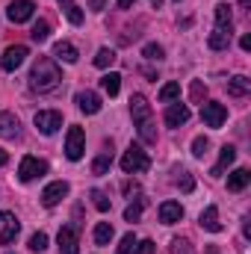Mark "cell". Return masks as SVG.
Returning <instances> with one entry per match:
<instances>
[{
	"label": "cell",
	"mask_w": 251,
	"mask_h": 254,
	"mask_svg": "<svg viewBox=\"0 0 251 254\" xmlns=\"http://www.w3.org/2000/svg\"><path fill=\"white\" fill-rule=\"evenodd\" d=\"M60 80H63V74H60V68H57L54 60H48V57H39L36 60L33 71H30V89L33 92H39V95L54 92L60 86Z\"/></svg>",
	"instance_id": "cell-1"
},
{
	"label": "cell",
	"mask_w": 251,
	"mask_h": 254,
	"mask_svg": "<svg viewBox=\"0 0 251 254\" xmlns=\"http://www.w3.org/2000/svg\"><path fill=\"white\" fill-rule=\"evenodd\" d=\"M148 166H151V160H148V154H145L139 145H130L125 151V157H122V172H125V175L148 172Z\"/></svg>",
	"instance_id": "cell-2"
},
{
	"label": "cell",
	"mask_w": 251,
	"mask_h": 254,
	"mask_svg": "<svg viewBox=\"0 0 251 254\" xmlns=\"http://www.w3.org/2000/svg\"><path fill=\"white\" fill-rule=\"evenodd\" d=\"M225 119H228V110H225V104H216V101H207V104H201V122H204L207 127L219 130V127L225 125Z\"/></svg>",
	"instance_id": "cell-3"
},
{
	"label": "cell",
	"mask_w": 251,
	"mask_h": 254,
	"mask_svg": "<svg viewBox=\"0 0 251 254\" xmlns=\"http://www.w3.org/2000/svg\"><path fill=\"white\" fill-rule=\"evenodd\" d=\"M86 151V133L83 127H68V136H65V157L68 160H80Z\"/></svg>",
	"instance_id": "cell-4"
},
{
	"label": "cell",
	"mask_w": 251,
	"mask_h": 254,
	"mask_svg": "<svg viewBox=\"0 0 251 254\" xmlns=\"http://www.w3.org/2000/svg\"><path fill=\"white\" fill-rule=\"evenodd\" d=\"M48 172V163L45 160H39V157H24L21 160V166H18V178L24 181V184H30V181H36V178H42Z\"/></svg>",
	"instance_id": "cell-5"
},
{
	"label": "cell",
	"mask_w": 251,
	"mask_h": 254,
	"mask_svg": "<svg viewBox=\"0 0 251 254\" xmlns=\"http://www.w3.org/2000/svg\"><path fill=\"white\" fill-rule=\"evenodd\" d=\"M36 127L45 133V136H51V133H57L60 127H63V113H57V110H42V113H36Z\"/></svg>",
	"instance_id": "cell-6"
},
{
	"label": "cell",
	"mask_w": 251,
	"mask_h": 254,
	"mask_svg": "<svg viewBox=\"0 0 251 254\" xmlns=\"http://www.w3.org/2000/svg\"><path fill=\"white\" fill-rule=\"evenodd\" d=\"M33 12H36V3H33V0H15V3H9V9H6V18H9L12 24H24V21L33 18Z\"/></svg>",
	"instance_id": "cell-7"
},
{
	"label": "cell",
	"mask_w": 251,
	"mask_h": 254,
	"mask_svg": "<svg viewBox=\"0 0 251 254\" xmlns=\"http://www.w3.org/2000/svg\"><path fill=\"white\" fill-rule=\"evenodd\" d=\"M18 231H21V225H18L15 213H9V210H0V243H3V246L15 243Z\"/></svg>",
	"instance_id": "cell-8"
},
{
	"label": "cell",
	"mask_w": 251,
	"mask_h": 254,
	"mask_svg": "<svg viewBox=\"0 0 251 254\" xmlns=\"http://www.w3.org/2000/svg\"><path fill=\"white\" fill-rule=\"evenodd\" d=\"M27 57H30L27 45H9V48L3 51V60H0V65H3V71H15V68L24 63Z\"/></svg>",
	"instance_id": "cell-9"
},
{
	"label": "cell",
	"mask_w": 251,
	"mask_h": 254,
	"mask_svg": "<svg viewBox=\"0 0 251 254\" xmlns=\"http://www.w3.org/2000/svg\"><path fill=\"white\" fill-rule=\"evenodd\" d=\"M130 113H133L136 127L154 122V119H151V104H148V98H145V95H133V98H130Z\"/></svg>",
	"instance_id": "cell-10"
},
{
	"label": "cell",
	"mask_w": 251,
	"mask_h": 254,
	"mask_svg": "<svg viewBox=\"0 0 251 254\" xmlns=\"http://www.w3.org/2000/svg\"><path fill=\"white\" fill-rule=\"evenodd\" d=\"M57 243H60V254H80V240H77V231L71 225L60 228Z\"/></svg>",
	"instance_id": "cell-11"
},
{
	"label": "cell",
	"mask_w": 251,
	"mask_h": 254,
	"mask_svg": "<svg viewBox=\"0 0 251 254\" xmlns=\"http://www.w3.org/2000/svg\"><path fill=\"white\" fill-rule=\"evenodd\" d=\"M65 195H68V184H65V181H57V184L45 187V192H42V204H45V207H57Z\"/></svg>",
	"instance_id": "cell-12"
},
{
	"label": "cell",
	"mask_w": 251,
	"mask_h": 254,
	"mask_svg": "<svg viewBox=\"0 0 251 254\" xmlns=\"http://www.w3.org/2000/svg\"><path fill=\"white\" fill-rule=\"evenodd\" d=\"M77 107H80L86 116H95V113H101L104 104H101V95H95V92L86 89V92H77Z\"/></svg>",
	"instance_id": "cell-13"
},
{
	"label": "cell",
	"mask_w": 251,
	"mask_h": 254,
	"mask_svg": "<svg viewBox=\"0 0 251 254\" xmlns=\"http://www.w3.org/2000/svg\"><path fill=\"white\" fill-rule=\"evenodd\" d=\"M184 219V207L178 204V201H163L160 204V222L163 225H175V222H181Z\"/></svg>",
	"instance_id": "cell-14"
},
{
	"label": "cell",
	"mask_w": 251,
	"mask_h": 254,
	"mask_svg": "<svg viewBox=\"0 0 251 254\" xmlns=\"http://www.w3.org/2000/svg\"><path fill=\"white\" fill-rule=\"evenodd\" d=\"M189 122V107H184V104H172L169 110H166V125L169 127H181Z\"/></svg>",
	"instance_id": "cell-15"
},
{
	"label": "cell",
	"mask_w": 251,
	"mask_h": 254,
	"mask_svg": "<svg viewBox=\"0 0 251 254\" xmlns=\"http://www.w3.org/2000/svg\"><path fill=\"white\" fill-rule=\"evenodd\" d=\"M234 160H237V148H234V145H225V148H222V154H219V166H213V172H210V175H213V178H222V175H225V169H228Z\"/></svg>",
	"instance_id": "cell-16"
},
{
	"label": "cell",
	"mask_w": 251,
	"mask_h": 254,
	"mask_svg": "<svg viewBox=\"0 0 251 254\" xmlns=\"http://www.w3.org/2000/svg\"><path fill=\"white\" fill-rule=\"evenodd\" d=\"M198 222H201V228H204V231H210V234H219V231H222V222H219V210H216L213 204H210V207L201 213V219H198Z\"/></svg>",
	"instance_id": "cell-17"
},
{
	"label": "cell",
	"mask_w": 251,
	"mask_h": 254,
	"mask_svg": "<svg viewBox=\"0 0 251 254\" xmlns=\"http://www.w3.org/2000/svg\"><path fill=\"white\" fill-rule=\"evenodd\" d=\"M249 184H251V172L249 169H237V172L228 175V190L231 192H243Z\"/></svg>",
	"instance_id": "cell-18"
},
{
	"label": "cell",
	"mask_w": 251,
	"mask_h": 254,
	"mask_svg": "<svg viewBox=\"0 0 251 254\" xmlns=\"http://www.w3.org/2000/svg\"><path fill=\"white\" fill-rule=\"evenodd\" d=\"M18 119L12 116V113H0V136L3 139H15L18 136Z\"/></svg>",
	"instance_id": "cell-19"
},
{
	"label": "cell",
	"mask_w": 251,
	"mask_h": 254,
	"mask_svg": "<svg viewBox=\"0 0 251 254\" xmlns=\"http://www.w3.org/2000/svg\"><path fill=\"white\" fill-rule=\"evenodd\" d=\"M54 57H57V60H60V63H77V57H80V54H77V48H74V45H71V42H60V45H54Z\"/></svg>",
	"instance_id": "cell-20"
},
{
	"label": "cell",
	"mask_w": 251,
	"mask_h": 254,
	"mask_svg": "<svg viewBox=\"0 0 251 254\" xmlns=\"http://www.w3.org/2000/svg\"><path fill=\"white\" fill-rule=\"evenodd\" d=\"M251 92V80L249 77H234V80H228V95H234V98H246Z\"/></svg>",
	"instance_id": "cell-21"
},
{
	"label": "cell",
	"mask_w": 251,
	"mask_h": 254,
	"mask_svg": "<svg viewBox=\"0 0 251 254\" xmlns=\"http://www.w3.org/2000/svg\"><path fill=\"white\" fill-rule=\"evenodd\" d=\"M231 24H234L231 6H228V3H219V6H216V30H228V33H231Z\"/></svg>",
	"instance_id": "cell-22"
},
{
	"label": "cell",
	"mask_w": 251,
	"mask_h": 254,
	"mask_svg": "<svg viewBox=\"0 0 251 254\" xmlns=\"http://www.w3.org/2000/svg\"><path fill=\"white\" fill-rule=\"evenodd\" d=\"M110 166H113V151H110V148H104V151L95 157V163H92V175H107V172H110Z\"/></svg>",
	"instance_id": "cell-23"
},
{
	"label": "cell",
	"mask_w": 251,
	"mask_h": 254,
	"mask_svg": "<svg viewBox=\"0 0 251 254\" xmlns=\"http://www.w3.org/2000/svg\"><path fill=\"white\" fill-rule=\"evenodd\" d=\"M101 86H104V92H107L110 98H116V95H119V89H122V74H116V71L104 74V77H101Z\"/></svg>",
	"instance_id": "cell-24"
},
{
	"label": "cell",
	"mask_w": 251,
	"mask_h": 254,
	"mask_svg": "<svg viewBox=\"0 0 251 254\" xmlns=\"http://www.w3.org/2000/svg\"><path fill=\"white\" fill-rule=\"evenodd\" d=\"M207 45H210L213 51H225V48L231 45V33H228V30H213L210 39H207Z\"/></svg>",
	"instance_id": "cell-25"
},
{
	"label": "cell",
	"mask_w": 251,
	"mask_h": 254,
	"mask_svg": "<svg viewBox=\"0 0 251 254\" xmlns=\"http://www.w3.org/2000/svg\"><path fill=\"white\" fill-rule=\"evenodd\" d=\"M95 243L98 246H110L113 243V225L110 222H98L95 225Z\"/></svg>",
	"instance_id": "cell-26"
},
{
	"label": "cell",
	"mask_w": 251,
	"mask_h": 254,
	"mask_svg": "<svg viewBox=\"0 0 251 254\" xmlns=\"http://www.w3.org/2000/svg\"><path fill=\"white\" fill-rule=\"evenodd\" d=\"M30 36H33V42H39V45H42V42H48V36H51V24H48V21H36Z\"/></svg>",
	"instance_id": "cell-27"
},
{
	"label": "cell",
	"mask_w": 251,
	"mask_h": 254,
	"mask_svg": "<svg viewBox=\"0 0 251 254\" xmlns=\"http://www.w3.org/2000/svg\"><path fill=\"white\" fill-rule=\"evenodd\" d=\"M178 95H181V86H178V83H166V86L160 89V101H163V104H172Z\"/></svg>",
	"instance_id": "cell-28"
},
{
	"label": "cell",
	"mask_w": 251,
	"mask_h": 254,
	"mask_svg": "<svg viewBox=\"0 0 251 254\" xmlns=\"http://www.w3.org/2000/svg\"><path fill=\"white\" fill-rule=\"evenodd\" d=\"M113 63H116V51L101 48V51H98V57H95V65H98V68H110Z\"/></svg>",
	"instance_id": "cell-29"
},
{
	"label": "cell",
	"mask_w": 251,
	"mask_h": 254,
	"mask_svg": "<svg viewBox=\"0 0 251 254\" xmlns=\"http://www.w3.org/2000/svg\"><path fill=\"white\" fill-rule=\"evenodd\" d=\"M89 198H92V204H95L101 213H107V210H110V198H107L101 190H92V192H89Z\"/></svg>",
	"instance_id": "cell-30"
},
{
	"label": "cell",
	"mask_w": 251,
	"mask_h": 254,
	"mask_svg": "<svg viewBox=\"0 0 251 254\" xmlns=\"http://www.w3.org/2000/svg\"><path fill=\"white\" fill-rule=\"evenodd\" d=\"M45 249H48V234H42V231L33 234L30 237V252H45Z\"/></svg>",
	"instance_id": "cell-31"
},
{
	"label": "cell",
	"mask_w": 251,
	"mask_h": 254,
	"mask_svg": "<svg viewBox=\"0 0 251 254\" xmlns=\"http://www.w3.org/2000/svg\"><path fill=\"white\" fill-rule=\"evenodd\" d=\"M207 148H210L207 136H195V142H192V154H195V157H204V154H207Z\"/></svg>",
	"instance_id": "cell-32"
},
{
	"label": "cell",
	"mask_w": 251,
	"mask_h": 254,
	"mask_svg": "<svg viewBox=\"0 0 251 254\" xmlns=\"http://www.w3.org/2000/svg\"><path fill=\"white\" fill-rule=\"evenodd\" d=\"M142 57L145 60H163V48L160 45H145L142 48Z\"/></svg>",
	"instance_id": "cell-33"
},
{
	"label": "cell",
	"mask_w": 251,
	"mask_h": 254,
	"mask_svg": "<svg viewBox=\"0 0 251 254\" xmlns=\"http://www.w3.org/2000/svg\"><path fill=\"white\" fill-rule=\"evenodd\" d=\"M204 98H207V86H204L201 80H195V83H192V101H195V104H201Z\"/></svg>",
	"instance_id": "cell-34"
},
{
	"label": "cell",
	"mask_w": 251,
	"mask_h": 254,
	"mask_svg": "<svg viewBox=\"0 0 251 254\" xmlns=\"http://www.w3.org/2000/svg\"><path fill=\"white\" fill-rule=\"evenodd\" d=\"M133 246H136V237H133V234H125V237H122V246H119V252L116 254H130L133 252Z\"/></svg>",
	"instance_id": "cell-35"
},
{
	"label": "cell",
	"mask_w": 251,
	"mask_h": 254,
	"mask_svg": "<svg viewBox=\"0 0 251 254\" xmlns=\"http://www.w3.org/2000/svg\"><path fill=\"white\" fill-rule=\"evenodd\" d=\"M139 216H142V204H130V207L125 210L127 222H139Z\"/></svg>",
	"instance_id": "cell-36"
},
{
	"label": "cell",
	"mask_w": 251,
	"mask_h": 254,
	"mask_svg": "<svg viewBox=\"0 0 251 254\" xmlns=\"http://www.w3.org/2000/svg\"><path fill=\"white\" fill-rule=\"evenodd\" d=\"M172 254H192L187 240H172Z\"/></svg>",
	"instance_id": "cell-37"
},
{
	"label": "cell",
	"mask_w": 251,
	"mask_h": 254,
	"mask_svg": "<svg viewBox=\"0 0 251 254\" xmlns=\"http://www.w3.org/2000/svg\"><path fill=\"white\" fill-rule=\"evenodd\" d=\"M136 254H157V246L151 240H142V243H136Z\"/></svg>",
	"instance_id": "cell-38"
},
{
	"label": "cell",
	"mask_w": 251,
	"mask_h": 254,
	"mask_svg": "<svg viewBox=\"0 0 251 254\" xmlns=\"http://www.w3.org/2000/svg\"><path fill=\"white\" fill-rule=\"evenodd\" d=\"M178 187L184 192H192V187H195V181L189 178V172H181V178H178Z\"/></svg>",
	"instance_id": "cell-39"
},
{
	"label": "cell",
	"mask_w": 251,
	"mask_h": 254,
	"mask_svg": "<svg viewBox=\"0 0 251 254\" xmlns=\"http://www.w3.org/2000/svg\"><path fill=\"white\" fill-rule=\"evenodd\" d=\"M240 48H243V51H251V36H243V39H240Z\"/></svg>",
	"instance_id": "cell-40"
},
{
	"label": "cell",
	"mask_w": 251,
	"mask_h": 254,
	"mask_svg": "<svg viewBox=\"0 0 251 254\" xmlns=\"http://www.w3.org/2000/svg\"><path fill=\"white\" fill-rule=\"evenodd\" d=\"M89 6H92L95 12H101V9H104V0H89Z\"/></svg>",
	"instance_id": "cell-41"
},
{
	"label": "cell",
	"mask_w": 251,
	"mask_h": 254,
	"mask_svg": "<svg viewBox=\"0 0 251 254\" xmlns=\"http://www.w3.org/2000/svg\"><path fill=\"white\" fill-rule=\"evenodd\" d=\"M133 3H136V0H119V9H130Z\"/></svg>",
	"instance_id": "cell-42"
},
{
	"label": "cell",
	"mask_w": 251,
	"mask_h": 254,
	"mask_svg": "<svg viewBox=\"0 0 251 254\" xmlns=\"http://www.w3.org/2000/svg\"><path fill=\"white\" fill-rule=\"evenodd\" d=\"M60 6H63L65 12H68V9H71V6H74V0H60Z\"/></svg>",
	"instance_id": "cell-43"
},
{
	"label": "cell",
	"mask_w": 251,
	"mask_h": 254,
	"mask_svg": "<svg viewBox=\"0 0 251 254\" xmlns=\"http://www.w3.org/2000/svg\"><path fill=\"white\" fill-rule=\"evenodd\" d=\"M0 166H6V151L0 148Z\"/></svg>",
	"instance_id": "cell-44"
},
{
	"label": "cell",
	"mask_w": 251,
	"mask_h": 254,
	"mask_svg": "<svg viewBox=\"0 0 251 254\" xmlns=\"http://www.w3.org/2000/svg\"><path fill=\"white\" fill-rule=\"evenodd\" d=\"M160 3H163V0H151V6H160Z\"/></svg>",
	"instance_id": "cell-45"
},
{
	"label": "cell",
	"mask_w": 251,
	"mask_h": 254,
	"mask_svg": "<svg viewBox=\"0 0 251 254\" xmlns=\"http://www.w3.org/2000/svg\"><path fill=\"white\" fill-rule=\"evenodd\" d=\"M240 3H243V6H251V0H240Z\"/></svg>",
	"instance_id": "cell-46"
},
{
	"label": "cell",
	"mask_w": 251,
	"mask_h": 254,
	"mask_svg": "<svg viewBox=\"0 0 251 254\" xmlns=\"http://www.w3.org/2000/svg\"><path fill=\"white\" fill-rule=\"evenodd\" d=\"M6 254H12V252H6Z\"/></svg>",
	"instance_id": "cell-47"
}]
</instances>
